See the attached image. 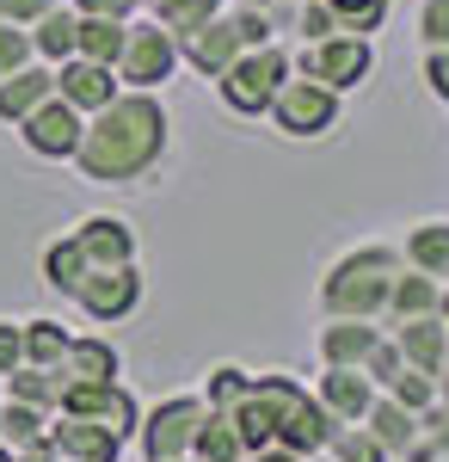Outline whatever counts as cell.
Wrapping results in <instances>:
<instances>
[{
  "instance_id": "21",
  "label": "cell",
  "mask_w": 449,
  "mask_h": 462,
  "mask_svg": "<svg viewBox=\"0 0 449 462\" xmlns=\"http://www.w3.org/2000/svg\"><path fill=\"white\" fill-rule=\"evenodd\" d=\"M50 93H56V69L50 62H25V69L0 74V124H25Z\"/></svg>"
},
{
  "instance_id": "29",
  "label": "cell",
  "mask_w": 449,
  "mask_h": 462,
  "mask_svg": "<svg viewBox=\"0 0 449 462\" xmlns=\"http://www.w3.org/2000/svg\"><path fill=\"white\" fill-rule=\"evenodd\" d=\"M19 333H25V364H37V370H62V352H69V327L56 315H32L19 320Z\"/></svg>"
},
{
  "instance_id": "9",
  "label": "cell",
  "mask_w": 449,
  "mask_h": 462,
  "mask_svg": "<svg viewBox=\"0 0 449 462\" xmlns=\"http://www.w3.org/2000/svg\"><path fill=\"white\" fill-rule=\"evenodd\" d=\"M69 302L93 320V327H117V320H130L142 309V272L136 265H93Z\"/></svg>"
},
{
  "instance_id": "5",
  "label": "cell",
  "mask_w": 449,
  "mask_h": 462,
  "mask_svg": "<svg viewBox=\"0 0 449 462\" xmlns=\"http://www.w3.org/2000/svg\"><path fill=\"white\" fill-rule=\"evenodd\" d=\"M179 69H185V62H179V37L167 32V25H154L148 13H136V19L124 25V50H117V87H130V93H160Z\"/></svg>"
},
{
  "instance_id": "10",
  "label": "cell",
  "mask_w": 449,
  "mask_h": 462,
  "mask_svg": "<svg viewBox=\"0 0 449 462\" xmlns=\"http://www.w3.org/2000/svg\"><path fill=\"white\" fill-rule=\"evenodd\" d=\"M56 413H74V420H93V426H105L111 438H136L142 426V407L136 394L124 389V383H69L62 389V401H56Z\"/></svg>"
},
{
  "instance_id": "31",
  "label": "cell",
  "mask_w": 449,
  "mask_h": 462,
  "mask_svg": "<svg viewBox=\"0 0 449 462\" xmlns=\"http://www.w3.org/2000/svg\"><path fill=\"white\" fill-rule=\"evenodd\" d=\"M246 444L241 431H234V420L228 413H209L204 426H197V438H191V462H241Z\"/></svg>"
},
{
  "instance_id": "47",
  "label": "cell",
  "mask_w": 449,
  "mask_h": 462,
  "mask_svg": "<svg viewBox=\"0 0 449 462\" xmlns=\"http://www.w3.org/2000/svg\"><path fill=\"white\" fill-rule=\"evenodd\" d=\"M136 6H148V0H136Z\"/></svg>"
},
{
  "instance_id": "37",
  "label": "cell",
  "mask_w": 449,
  "mask_h": 462,
  "mask_svg": "<svg viewBox=\"0 0 449 462\" xmlns=\"http://www.w3.org/2000/svg\"><path fill=\"white\" fill-rule=\"evenodd\" d=\"M381 394H394L400 407H413V413H425V407L437 401V383H431V376H418L413 364H407V370H400V376H394V383H388Z\"/></svg>"
},
{
  "instance_id": "41",
  "label": "cell",
  "mask_w": 449,
  "mask_h": 462,
  "mask_svg": "<svg viewBox=\"0 0 449 462\" xmlns=\"http://www.w3.org/2000/svg\"><path fill=\"white\" fill-rule=\"evenodd\" d=\"M19 364H25V333H19V320L0 315V376L19 370Z\"/></svg>"
},
{
  "instance_id": "26",
  "label": "cell",
  "mask_w": 449,
  "mask_h": 462,
  "mask_svg": "<svg viewBox=\"0 0 449 462\" xmlns=\"http://www.w3.org/2000/svg\"><path fill=\"white\" fill-rule=\"evenodd\" d=\"M74 32H80V13H74L69 0H56V6L32 25V56L50 62V69H62V62L74 56Z\"/></svg>"
},
{
  "instance_id": "34",
  "label": "cell",
  "mask_w": 449,
  "mask_h": 462,
  "mask_svg": "<svg viewBox=\"0 0 449 462\" xmlns=\"http://www.w3.org/2000/svg\"><path fill=\"white\" fill-rule=\"evenodd\" d=\"M320 457H326V462H388V450L376 444V431H370V426H339L333 438H326Z\"/></svg>"
},
{
  "instance_id": "11",
  "label": "cell",
  "mask_w": 449,
  "mask_h": 462,
  "mask_svg": "<svg viewBox=\"0 0 449 462\" xmlns=\"http://www.w3.org/2000/svg\"><path fill=\"white\" fill-rule=\"evenodd\" d=\"M19 130V143H25V154H37V161H74V148H80V130H87V117L69 106V99H43V106L25 117V124H13Z\"/></svg>"
},
{
  "instance_id": "23",
  "label": "cell",
  "mask_w": 449,
  "mask_h": 462,
  "mask_svg": "<svg viewBox=\"0 0 449 462\" xmlns=\"http://www.w3.org/2000/svg\"><path fill=\"white\" fill-rule=\"evenodd\" d=\"M62 376H69V383H117V376H124V357H117V346L99 339V333H74L69 352H62Z\"/></svg>"
},
{
  "instance_id": "42",
  "label": "cell",
  "mask_w": 449,
  "mask_h": 462,
  "mask_svg": "<svg viewBox=\"0 0 449 462\" xmlns=\"http://www.w3.org/2000/svg\"><path fill=\"white\" fill-rule=\"evenodd\" d=\"M50 6H56V0H0V19H6V25H25V32H32V25L43 19V13H50Z\"/></svg>"
},
{
  "instance_id": "45",
  "label": "cell",
  "mask_w": 449,
  "mask_h": 462,
  "mask_svg": "<svg viewBox=\"0 0 449 462\" xmlns=\"http://www.w3.org/2000/svg\"><path fill=\"white\" fill-rule=\"evenodd\" d=\"M13 462H56V450H50V444H43V450H19Z\"/></svg>"
},
{
  "instance_id": "24",
  "label": "cell",
  "mask_w": 449,
  "mask_h": 462,
  "mask_svg": "<svg viewBox=\"0 0 449 462\" xmlns=\"http://www.w3.org/2000/svg\"><path fill=\"white\" fill-rule=\"evenodd\" d=\"M400 259H407L413 272H425V278L444 284L449 278V216H425V222H413L407 241H400Z\"/></svg>"
},
{
  "instance_id": "15",
  "label": "cell",
  "mask_w": 449,
  "mask_h": 462,
  "mask_svg": "<svg viewBox=\"0 0 449 462\" xmlns=\"http://www.w3.org/2000/svg\"><path fill=\"white\" fill-rule=\"evenodd\" d=\"M381 346L376 320H351V315H326L320 333H314V352L320 364H339V370H363V357Z\"/></svg>"
},
{
  "instance_id": "3",
  "label": "cell",
  "mask_w": 449,
  "mask_h": 462,
  "mask_svg": "<svg viewBox=\"0 0 449 462\" xmlns=\"http://www.w3.org/2000/svg\"><path fill=\"white\" fill-rule=\"evenodd\" d=\"M289 50H283V37H271V43H252V50H241L228 69L215 74V93H222V106L234 111V117H265V106L277 99V87L289 80Z\"/></svg>"
},
{
  "instance_id": "40",
  "label": "cell",
  "mask_w": 449,
  "mask_h": 462,
  "mask_svg": "<svg viewBox=\"0 0 449 462\" xmlns=\"http://www.w3.org/2000/svg\"><path fill=\"white\" fill-rule=\"evenodd\" d=\"M425 438H431L437 462H449V401H431L425 407Z\"/></svg>"
},
{
  "instance_id": "17",
  "label": "cell",
  "mask_w": 449,
  "mask_h": 462,
  "mask_svg": "<svg viewBox=\"0 0 449 462\" xmlns=\"http://www.w3.org/2000/svg\"><path fill=\"white\" fill-rule=\"evenodd\" d=\"M124 87H117V69H105V62H87V56H69L62 69H56V99H69L80 117H93L99 106H111Z\"/></svg>"
},
{
  "instance_id": "44",
  "label": "cell",
  "mask_w": 449,
  "mask_h": 462,
  "mask_svg": "<svg viewBox=\"0 0 449 462\" xmlns=\"http://www.w3.org/2000/svg\"><path fill=\"white\" fill-rule=\"evenodd\" d=\"M74 13H105V19H136V0H69Z\"/></svg>"
},
{
  "instance_id": "7",
  "label": "cell",
  "mask_w": 449,
  "mask_h": 462,
  "mask_svg": "<svg viewBox=\"0 0 449 462\" xmlns=\"http://www.w3.org/2000/svg\"><path fill=\"white\" fill-rule=\"evenodd\" d=\"M209 420L204 394H167L160 407H148L136 426V444L142 462H191V438H197V426Z\"/></svg>"
},
{
  "instance_id": "4",
  "label": "cell",
  "mask_w": 449,
  "mask_h": 462,
  "mask_svg": "<svg viewBox=\"0 0 449 462\" xmlns=\"http://www.w3.org/2000/svg\"><path fill=\"white\" fill-rule=\"evenodd\" d=\"M339 117H345V93L320 87L308 74H289V80L277 87V99L265 106V124H271L277 136H289V143H320V136H333Z\"/></svg>"
},
{
  "instance_id": "32",
  "label": "cell",
  "mask_w": 449,
  "mask_h": 462,
  "mask_svg": "<svg viewBox=\"0 0 449 462\" xmlns=\"http://www.w3.org/2000/svg\"><path fill=\"white\" fill-rule=\"evenodd\" d=\"M222 6H228V0H148L142 13H148L154 25H167L173 37H185V32H197L204 19H215Z\"/></svg>"
},
{
  "instance_id": "46",
  "label": "cell",
  "mask_w": 449,
  "mask_h": 462,
  "mask_svg": "<svg viewBox=\"0 0 449 462\" xmlns=\"http://www.w3.org/2000/svg\"><path fill=\"white\" fill-rule=\"evenodd\" d=\"M431 383H437V401H449V357H444V370H437Z\"/></svg>"
},
{
  "instance_id": "8",
  "label": "cell",
  "mask_w": 449,
  "mask_h": 462,
  "mask_svg": "<svg viewBox=\"0 0 449 462\" xmlns=\"http://www.w3.org/2000/svg\"><path fill=\"white\" fill-rule=\"evenodd\" d=\"M302 394H308V389H302L289 370L252 376V389L241 394V407H228V420H234V431H241L246 450H265V444H277V426L289 420V407H296Z\"/></svg>"
},
{
  "instance_id": "6",
  "label": "cell",
  "mask_w": 449,
  "mask_h": 462,
  "mask_svg": "<svg viewBox=\"0 0 449 462\" xmlns=\"http://www.w3.org/2000/svg\"><path fill=\"white\" fill-rule=\"evenodd\" d=\"M289 69L333 87V93H357L370 74H376V43L357 32H339V37H320V43H296L289 50Z\"/></svg>"
},
{
  "instance_id": "16",
  "label": "cell",
  "mask_w": 449,
  "mask_h": 462,
  "mask_svg": "<svg viewBox=\"0 0 449 462\" xmlns=\"http://www.w3.org/2000/svg\"><path fill=\"white\" fill-rule=\"evenodd\" d=\"M50 450H56V462H117L124 438H111L93 420H74V413H50Z\"/></svg>"
},
{
  "instance_id": "33",
  "label": "cell",
  "mask_w": 449,
  "mask_h": 462,
  "mask_svg": "<svg viewBox=\"0 0 449 462\" xmlns=\"http://www.w3.org/2000/svg\"><path fill=\"white\" fill-rule=\"evenodd\" d=\"M252 389V370H241V364H215V370H209L204 376V407L209 413H228V407H241V394Z\"/></svg>"
},
{
  "instance_id": "22",
  "label": "cell",
  "mask_w": 449,
  "mask_h": 462,
  "mask_svg": "<svg viewBox=\"0 0 449 462\" xmlns=\"http://www.w3.org/2000/svg\"><path fill=\"white\" fill-rule=\"evenodd\" d=\"M437 296H444V284L437 278H425V272H413V265H400V278H394V290H388V309H381V333H394L400 320H418V315H437Z\"/></svg>"
},
{
  "instance_id": "1",
  "label": "cell",
  "mask_w": 449,
  "mask_h": 462,
  "mask_svg": "<svg viewBox=\"0 0 449 462\" xmlns=\"http://www.w3.org/2000/svg\"><path fill=\"white\" fill-rule=\"evenodd\" d=\"M173 148V117L160 106V93H117L111 106H99L80 130V148H74V173L93 179V185H142L167 161Z\"/></svg>"
},
{
  "instance_id": "20",
  "label": "cell",
  "mask_w": 449,
  "mask_h": 462,
  "mask_svg": "<svg viewBox=\"0 0 449 462\" xmlns=\"http://www.w3.org/2000/svg\"><path fill=\"white\" fill-rule=\"evenodd\" d=\"M333 431H339V420H333L314 394H302V401L289 407V420L277 426V450H289V457H320Z\"/></svg>"
},
{
  "instance_id": "39",
  "label": "cell",
  "mask_w": 449,
  "mask_h": 462,
  "mask_svg": "<svg viewBox=\"0 0 449 462\" xmlns=\"http://www.w3.org/2000/svg\"><path fill=\"white\" fill-rule=\"evenodd\" d=\"M25 62H37V56H32V32H25V25H6V19H0V74L25 69Z\"/></svg>"
},
{
  "instance_id": "30",
  "label": "cell",
  "mask_w": 449,
  "mask_h": 462,
  "mask_svg": "<svg viewBox=\"0 0 449 462\" xmlns=\"http://www.w3.org/2000/svg\"><path fill=\"white\" fill-rule=\"evenodd\" d=\"M87 272H93V265H87V253H80L74 235H62V241H50V247H43V284L56 290V296H74Z\"/></svg>"
},
{
  "instance_id": "2",
  "label": "cell",
  "mask_w": 449,
  "mask_h": 462,
  "mask_svg": "<svg viewBox=\"0 0 449 462\" xmlns=\"http://www.w3.org/2000/svg\"><path fill=\"white\" fill-rule=\"evenodd\" d=\"M400 241H357L345 247L333 265H326V278L314 290V302H320V315H351V320H381L388 309V290L400 278Z\"/></svg>"
},
{
  "instance_id": "19",
  "label": "cell",
  "mask_w": 449,
  "mask_h": 462,
  "mask_svg": "<svg viewBox=\"0 0 449 462\" xmlns=\"http://www.w3.org/2000/svg\"><path fill=\"white\" fill-rule=\"evenodd\" d=\"M394 346H400V357L413 364L418 376H437L449 357V320L444 315H418V320H400L394 333H388Z\"/></svg>"
},
{
  "instance_id": "35",
  "label": "cell",
  "mask_w": 449,
  "mask_h": 462,
  "mask_svg": "<svg viewBox=\"0 0 449 462\" xmlns=\"http://www.w3.org/2000/svg\"><path fill=\"white\" fill-rule=\"evenodd\" d=\"M289 32H296V43H320V37H339L345 25H339V13H333L326 0H296Z\"/></svg>"
},
{
  "instance_id": "28",
  "label": "cell",
  "mask_w": 449,
  "mask_h": 462,
  "mask_svg": "<svg viewBox=\"0 0 449 462\" xmlns=\"http://www.w3.org/2000/svg\"><path fill=\"white\" fill-rule=\"evenodd\" d=\"M124 25L130 19H105V13H80V32H74V56L117 69V50H124Z\"/></svg>"
},
{
  "instance_id": "43",
  "label": "cell",
  "mask_w": 449,
  "mask_h": 462,
  "mask_svg": "<svg viewBox=\"0 0 449 462\" xmlns=\"http://www.w3.org/2000/svg\"><path fill=\"white\" fill-rule=\"evenodd\" d=\"M425 87H431V99L449 106V50H425Z\"/></svg>"
},
{
  "instance_id": "18",
  "label": "cell",
  "mask_w": 449,
  "mask_h": 462,
  "mask_svg": "<svg viewBox=\"0 0 449 462\" xmlns=\"http://www.w3.org/2000/svg\"><path fill=\"white\" fill-rule=\"evenodd\" d=\"M69 235L80 241L87 265H136V228L124 216H80Z\"/></svg>"
},
{
  "instance_id": "13",
  "label": "cell",
  "mask_w": 449,
  "mask_h": 462,
  "mask_svg": "<svg viewBox=\"0 0 449 462\" xmlns=\"http://www.w3.org/2000/svg\"><path fill=\"white\" fill-rule=\"evenodd\" d=\"M241 50H246V37H241V25H234V13H228V6H222L215 19H204L197 32L179 37V62H185L191 74H204V80H215V74L241 56Z\"/></svg>"
},
{
  "instance_id": "14",
  "label": "cell",
  "mask_w": 449,
  "mask_h": 462,
  "mask_svg": "<svg viewBox=\"0 0 449 462\" xmlns=\"http://www.w3.org/2000/svg\"><path fill=\"white\" fill-rule=\"evenodd\" d=\"M314 401L339 420V426H363V413L376 407V383L363 376V370H339V364H320V376H314Z\"/></svg>"
},
{
  "instance_id": "38",
  "label": "cell",
  "mask_w": 449,
  "mask_h": 462,
  "mask_svg": "<svg viewBox=\"0 0 449 462\" xmlns=\"http://www.w3.org/2000/svg\"><path fill=\"white\" fill-rule=\"evenodd\" d=\"M418 43L449 50V0H418Z\"/></svg>"
},
{
  "instance_id": "25",
  "label": "cell",
  "mask_w": 449,
  "mask_h": 462,
  "mask_svg": "<svg viewBox=\"0 0 449 462\" xmlns=\"http://www.w3.org/2000/svg\"><path fill=\"white\" fill-rule=\"evenodd\" d=\"M62 389H69V376L62 370H37V364H19V370L0 376V401H25L37 413H56Z\"/></svg>"
},
{
  "instance_id": "12",
  "label": "cell",
  "mask_w": 449,
  "mask_h": 462,
  "mask_svg": "<svg viewBox=\"0 0 449 462\" xmlns=\"http://www.w3.org/2000/svg\"><path fill=\"white\" fill-rule=\"evenodd\" d=\"M363 426L376 431V444L388 450V462H437L431 438H425V413L400 407L394 394H376V407L363 413Z\"/></svg>"
},
{
  "instance_id": "36",
  "label": "cell",
  "mask_w": 449,
  "mask_h": 462,
  "mask_svg": "<svg viewBox=\"0 0 449 462\" xmlns=\"http://www.w3.org/2000/svg\"><path fill=\"white\" fill-rule=\"evenodd\" d=\"M326 6H333V13H339V25L357 32V37H370L381 19H388V0H326Z\"/></svg>"
},
{
  "instance_id": "27",
  "label": "cell",
  "mask_w": 449,
  "mask_h": 462,
  "mask_svg": "<svg viewBox=\"0 0 449 462\" xmlns=\"http://www.w3.org/2000/svg\"><path fill=\"white\" fill-rule=\"evenodd\" d=\"M0 444L19 457V450H43L50 444V413H37L25 401H0Z\"/></svg>"
}]
</instances>
